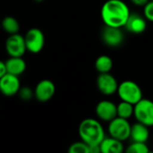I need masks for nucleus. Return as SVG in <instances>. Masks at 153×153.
<instances>
[{
  "mask_svg": "<svg viewBox=\"0 0 153 153\" xmlns=\"http://www.w3.org/2000/svg\"><path fill=\"white\" fill-rule=\"evenodd\" d=\"M128 5L122 0H108L101 7V18L105 25L123 28L130 15Z\"/></svg>",
  "mask_w": 153,
  "mask_h": 153,
  "instance_id": "f257e3e1",
  "label": "nucleus"
},
{
  "mask_svg": "<svg viewBox=\"0 0 153 153\" xmlns=\"http://www.w3.org/2000/svg\"><path fill=\"white\" fill-rule=\"evenodd\" d=\"M78 134L81 140L86 143L90 147L99 146L106 137L102 125L93 118L82 120L79 125Z\"/></svg>",
  "mask_w": 153,
  "mask_h": 153,
  "instance_id": "f03ea898",
  "label": "nucleus"
},
{
  "mask_svg": "<svg viewBox=\"0 0 153 153\" xmlns=\"http://www.w3.org/2000/svg\"><path fill=\"white\" fill-rule=\"evenodd\" d=\"M117 94L121 100L135 105L143 99V91L140 86L133 81H124L118 84Z\"/></svg>",
  "mask_w": 153,
  "mask_h": 153,
  "instance_id": "7ed1b4c3",
  "label": "nucleus"
},
{
  "mask_svg": "<svg viewBox=\"0 0 153 153\" xmlns=\"http://www.w3.org/2000/svg\"><path fill=\"white\" fill-rule=\"evenodd\" d=\"M134 116L137 122L149 127L153 126V101L148 99H142L134 105Z\"/></svg>",
  "mask_w": 153,
  "mask_h": 153,
  "instance_id": "20e7f679",
  "label": "nucleus"
},
{
  "mask_svg": "<svg viewBox=\"0 0 153 153\" xmlns=\"http://www.w3.org/2000/svg\"><path fill=\"white\" fill-rule=\"evenodd\" d=\"M108 130L111 137L124 142L130 138L131 125L128 122V119L117 117L109 122Z\"/></svg>",
  "mask_w": 153,
  "mask_h": 153,
  "instance_id": "39448f33",
  "label": "nucleus"
},
{
  "mask_svg": "<svg viewBox=\"0 0 153 153\" xmlns=\"http://www.w3.org/2000/svg\"><path fill=\"white\" fill-rule=\"evenodd\" d=\"M26 48L32 54L39 53L45 45V36L41 30L38 28L30 29L24 36Z\"/></svg>",
  "mask_w": 153,
  "mask_h": 153,
  "instance_id": "423d86ee",
  "label": "nucleus"
},
{
  "mask_svg": "<svg viewBox=\"0 0 153 153\" xmlns=\"http://www.w3.org/2000/svg\"><path fill=\"white\" fill-rule=\"evenodd\" d=\"M5 50L9 56H22L27 50L24 36L19 33L9 35L5 41Z\"/></svg>",
  "mask_w": 153,
  "mask_h": 153,
  "instance_id": "0eeeda50",
  "label": "nucleus"
},
{
  "mask_svg": "<svg viewBox=\"0 0 153 153\" xmlns=\"http://www.w3.org/2000/svg\"><path fill=\"white\" fill-rule=\"evenodd\" d=\"M101 39L107 46L117 48L124 42L125 35L121 28L105 25L101 32Z\"/></svg>",
  "mask_w": 153,
  "mask_h": 153,
  "instance_id": "6e6552de",
  "label": "nucleus"
},
{
  "mask_svg": "<svg viewBox=\"0 0 153 153\" xmlns=\"http://www.w3.org/2000/svg\"><path fill=\"white\" fill-rule=\"evenodd\" d=\"M96 83L98 90L104 95L110 96L117 91L118 82L110 73L100 74L97 77Z\"/></svg>",
  "mask_w": 153,
  "mask_h": 153,
  "instance_id": "1a4fd4ad",
  "label": "nucleus"
},
{
  "mask_svg": "<svg viewBox=\"0 0 153 153\" xmlns=\"http://www.w3.org/2000/svg\"><path fill=\"white\" fill-rule=\"evenodd\" d=\"M21 88L19 76L6 73L0 78V92L5 97H12L18 93Z\"/></svg>",
  "mask_w": 153,
  "mask_h": 153,
  "instance_id": "9d476101",
  "label": "nucleus"
},
{
  "mask_svg": "<svg viewBox=\"0 0 153 153\" xmlns=\"http://www.w3.org/2000/svg\"><path fill=\"white\" fill-rule=\"evenodd\" d=\"M56 92V86L50 80L44 79L38 82L34 90V96L39 102H47L53 98Z\"/></svg>",
  "mask_w": 153,
  "mask_h": 153,
  "instance_id": "9b49d317",
  "label": "nucleus"
},
{
  "mask_svg": "<svg viewBox=\"0 0 153 153\" xmlns=\"http://www.w3.org/2000/svg\"><path fill=\"white\" fill-rule=\"evenodd\" d=\"M95 113L100 120L110 122L117 117V108L110 100H101L97 104Z\"/></svg>",
  "mask_w": 153,
  "mask_h": 153,
  "instance_id": "f8f14e48",
  "label": "nucleus"
},
{
  "mask_svg": "<svg viewBox=\"0 0 153 153\" xmlns=\"http://www.w3.org/2000/svg\"><path fill=\"white\" fill-rule=\"evenodd\" d=\"M126 30L134 34H141L145 31L147 28L146 18L139 13H130L125 26Z\"/></svg>",
  "mask_w": 153,
  "mask_h": 153,
  "instance_id": "ddd939ff",
  "label": "nucleus"
},
{
  "mask_svg": "<svg viewBox=\"0 0 153 153\" xmlns=\"http://www.w3.org/2000/svg\"><path fill=\"white\" fill-rule=\"evenodd\" d=\"M6 73L20 76L26 69V63L22 56H10L5 62Z\"/></svg>",
  "mask_w": 153,
  "mask_h": 153,
  "instance_id": "4468645a",
  "label": "nucleus"
},
{
  "mask_svg": "<svg viewBox=\"0 0 153 153\" xmlns=\"http://www.w3.org/2000/svg\"><path fill=\"white\" fill-rule=\"evenodd\" d=\"M150 133H149V126L137 122L131 126V133L130 138L133 142L138 143H146L149 139Z\"/></svg>",
  "mask_w": 153,
  "mask_h": 153,
  "instance_id": "2eb2a0df",
  "label": "nucleus"
},
{
  "mask_svg": "<svg viewBox=\"0 0 153 153\" xmlns=\"http://www.w3.org/2000/svg\"><path fill=\"white\" fill-rule=\"evenodd\" d=\"M100 152L102 153H121L124 152L123 142L113 138L105 137L100 144Z\"/></svg>",
  "mask_w": 153,
  "mask_h": 153,
  "instance_id": "dca6fc26",
  "label": "nucleus"
},
{
  "mask_svg": "<svg viewBox=\"0 0 153 153\" xmlns=\"http://www.w3.org/2000/svg\"><path fill=\"white\" fill-rule=\"evenodd\" d=\"M113 67V60L107 55L100 56L95 61V69L100 73H109Z\"/></svg>",
  "mask_w": 153,
  "mask_h": 153,
  "instance_id": "f3484780",
  "label": "nucleus"
},
{
  "mask_svg": "<svg viewBox=\"0 0 153 153\" xmlns=\"http://www.w3.org/2000/svg\"><path fill=\"white\" fill-rule=\"evenodd\" d=\"M2 28L6 33L11 35L19 33L20 24L16 18L13 16H5L2 21Z\"/></svg>",
  "mask_w": 153,
  "mask_h": 153,
  "instance_id": "a211bd4d",
  "label": "nucleus"
},
{
  "mask_svg": "<svg viewBox=\"0 0 153 153\" xmlns=\"http://www.w3.org/2000/svg\"><path fill=\"white\" fill-rule=\"evenodd\" d=\"M117 117L125 119H129L132 116H134V105L126 102V101H121L118 105H117Z\"/></svg>",
  "mask_w": 153,
  "mask_h": 153,
  "instance_id": "6ab92c4d",
  "label": "nucleus"
},
{
  "mask_svg": "<svg viewBox=\"0 0 153 153\" xmlns=\"http://www.w3.org/2000/svg\"><path fill=\"white\" fill-rule=\"evenodd\" d=\"M127 153H149L150 149L147 146L146 143H138L133 142L126 150Z\"/></svg>",
  "mask_w": 153,
  "mask_h": 153,
  "instance_id": "aec40b11",
  "label": "nucleus"
},
{
  "mask_svg": "<svg viewBox=\"0 0 153 153\" xmlns=\"http://www.w3.org/2000/svg\"><path fill=\"white\" fill-rule=\"evenodd\" d=\"M69 153H91L90 146L83 141L74 143L68 149Z\"/></svg>",
  "mask_w": 153,
  "mask_h": 153,
  "instance_id": "412c9836",
  "label": "nucleus"
},
{
  "mask_svg": "<svg viewBox=\"0 0 153 153\" xmlns=\"http://www.w3.org/2000/svg\"><path fill=\"white\" fill-rule=\"evenodd\" d=\"M17 94L19 95L20 99L24 101L30 100L34 97V91L30 87H21Z\"/></svg>",
  "mask_w": 153,
  "mask_h": 153,
  "instance_id": "4be33fe9",
  "label": "nucleus"
},
{
  "mask_svg": "<svg viewBox=\"0 0 153 153\" xmlns=\"http://www.w3.org/2000/svg\"><path fill=\"white\" fill-rule=\"evenodd\" d=\"M143 16L146 20L153 22V0H150L143 6Z\"/></svg>",
  "mask_w": 153,
  "mask_h": 153,
  "instance_id": "5701e85b",
  "label": "nucleus"
},
{
  "mask_svg": "<svg viewBox=\"0 0 153 153\" xmlns=\"http://www.w3.org/2000/svg\"><path fill=\"white\" fill-rule=\"evenodd\" d=\"M130 1L137 6H144L150 0H130Z\"/></svg>",
  "mask_w": 153,
  "mask_h": 153,
  "instance_id": "b1692460",
  "label": "nucleus"
},
{
  "mask_svg": "<svg viewBox=\"0 0 153 153\" xmlns=\"http://www.w3.org/2000/svg\"><path fill=\"white\" fill-rule=\"evenodd\" d=\"M6 74V67L5 63L0 60V78H2Z\"/></svg>",
  "mask_w": 153,
  "mask_h": 153,
  "instance_id": "393cba45",
  "label": "nucleus"
},
{
  "mask_svg": "<svg viewBox=\"0 0 153 153\" xmlns=\"http://www.w3.org/2000/svg\"><path fill=\"white\" fill-rule=\"evenodd\" d=\"M35 2H37V3H40V2H42V1H44V0H34Z\"/></svg>",
  "mask_w": 153,
  "mask_h": 153,
  "instance_id": "a878e982",
  "label": "nucleus"
}]
</instances>
